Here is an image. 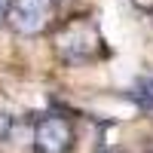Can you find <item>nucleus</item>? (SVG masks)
<instances>
[{
	"mask_svg": "<svg viewBox=\"0 0 153 153\" xmlns=\"http://www.w3.org/2000/svg\"><path fill=\"white\" fill-rule=\"evenodd\" d=\"M101 37L92 19H74L55 34V52L65 61H86L98 52Z\"/></svg>",
	"mask_w": 153,
	"mask_h": 153,
	"instance_id": "1",
	"label": "nucleus"
},
{
	"mask_svg": "<svg viewBox=\"0 0 153 153\" xmlns=\"http://www.w3.org/2000/svg\"><path fill=\"white\" fill-rule=\"evenodd\" d=\"M74 126L61 113H46L34 126V150L37 153H71L74 150Z\"/></svg>",
	"mask_w": 153,
	"mask_h": 153,
	"instance_id": "2",
	"label": "nucleus"
},
{
	"mask_svg": "<svg viewBox=\"0 0 153 153\" xmlns=\"http://www.w3.org/2000/svg\"><path fill=\"white\" fill-rule=\"evenodd\" d=\"M49 19H52V0H12L9 6V25L25 37H34L46 31Z\"/></svg>",
	"mask_w": 153,
	"mask_h": 153,
	"instance_id": "3",
	"label": "nucleus"
},
{
	"mask_svg": "<svg viewBox=\"0 0 153 153\" xmlns=\"http://www.w3.org/2000/svg\"><path fill=\"white\" fill-rule=\"evenodd\" d=\"M132 95H135V101H138L144 110H153V80H138Z\"/></svg>",
	"mask_w": 153,
	"mask_h": 153,
	"instance_id": "4",
	"label": "nucleus"
},
{
	"mask_svg": "<svg viewBox=\"0 0 153 153\" xmlns=\"http://www.w3.org/2000/svg\"><path fill=\"white\" fill-rule=\"evenodd\" d=\"M9 6H12V0H0V25L9 19Z\"/></svg>",
	"mask_w": 153,
	"mask_h": 153,
	"instance_id": "5",
	"label": "nucleus"
}]
</instances>
